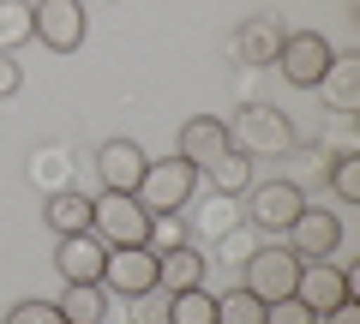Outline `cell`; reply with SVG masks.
Instances as JSON below:
<instances>
[{"mask_svg": "<svg viewBox=\"0 0 360 324\" xmlns=\"http://www.w3.org/2000/svg\"><path fill=\"white\" fill-rule=\"evenodd\" d=\"M150 222L156 216L132 193H103L96 198V216H90V234L103 247H150Z\"/></svg>", "mask_w": 360, "mask_h": 324, "instance_id": "6da1fadb", "label": "cell"}, {"mask_svg": "<svg viewBox=\"0 0 360 324\" xmlns=\"http://www.w3.org/2000/svg\"><path fill=\"white\" fill-rule=\"evenodd\" d=\"M330 60H336V48L319 37V30H283V48H276V72L295 84V91H319V78L330 72Z\"/></svg>", "mask_w": 360, "mask_h": 324, "instance_id": "7a4b0ae2", "label": "cell"}, {"mask_svg": "<svg viewBox=\"0 0 360 324\" xmlns=\"http://www.w3.org/2000/svg\"><path fill=\"white\" fill-rule=\"evenodd\" d=\"M193 193H198V169L180 162V156H168V162H150V169H144V181H139L132 198H139L150 216H168V210H180Z\"/></svg>", "mask_w": 360, "mask_h": 324, "instance_id": "3957f363", "label": "cell"}, {"mask_svg": "<svg viewBox=\"0 0 360 324\" xmlns=\"http://www.w3.org/2000/svg\"><path fill=\"white\" fill-rule=\"evenodd\" d=\"M84 30H90V18H84L78 0H37V6H30V37L49 54H72L78 42H84Z\"/></svg>", "mask_w": 360, "mask_h": 324, "instance_id": "277c9868", "label": "cell"}, {"mask_svg": "<svg viewBox=\"0 0 360 324\" xmlns=\"http://www.w3.org/2000/svg\"><path fill=\"white\" fill-rule=\"evenodd\" d=\"M103 288L120 300H144L156 294V252L150 247H108L103 259Z\"/></svg>", "mask_w": 360, "mask_h": 324, "instance_id": "5b68a950", "label": "cell"}, {"mask_svg": "<svg viewBox=\"0 0 360 324\" xmlns=\"http://www.w3.org/2000/svg\"><path fill=\"white\" fill-rule=\"evenodd\" d=\"M295 283H300V259H295V252H288V247H258L252 259H246V283L240 288H252V294L270 306V300L295 294Z\"/></svg>", "mask_w": 360, "mask_h": 324, "instance_id": "8992f818", "label": "cell"}, {"mask_svg": "<svg viewBox=\"0 0 360 324\" xmlns=\"http://www.w3.org/2000/svg\"><path fill=\"white\" fill-rule=\"evenodd\" d=\"M295 294L307 300L312 312H330V306H342L348 294H360V271H342V264H330V259H307Z\"/></svg>", "mask_w": 360, "mask_h": 324, "instance_id": "52a82bcc", "label": "cell"}, {"mask_svg": "<svg viewBox=\"0 0 360 324\" xmlns=\"http://www.w3.org/2000/svg\"><path fill=\"white\" fill-rule=\"evenodd\" d=\"M246 205H252V222L264 234H288V222L307 210V193L295 181H264V186H246Z\"/></svg>", "mask_w": 360, "mask_h": 324, "instance_id": "ba28073f", "label": "cell"}, {"mask_svg": "<svg viewBox=\"0 0 360 324\" xmlns=\"http://www.w3.org/2000/svg\"><path fill=\"white\" fill-rule=\"evenodd\" d=\"M336 247H342V222H336V210L307 205L295 222H288V252H295L300 264H307V259H330Z\"/></svg>", "mask_w": 360, "mask_h": 324, "instance_id": "9c48e42d", "label": "cell"}, {"mask_svg": "<svg viewBox=\"0 0 360 324\" xmlns=\"http://www.w3.org/2000/svg\"><path fill=\"white\" fill-rule=\"evenodd\" d=\"M103 259H108V247L96 234H54V271H60V283H103Z\"/></svg>", "mask_w": 360, "mask_h": 324, "instance_id": "30bf717a", "label": "cell"}, {"mask_svg": "<svg viewBox=\"0 0 360 324\" xmlns=\"http://www.w3.org/2000/svg\"><path fill=\"white\" fill-rule=\"evenodd\" d=\"M144 169H150V156H144L132 138H108L103 150H96V174H103V193H139Z\"/></svg>", "mask_w": 360, "mask_h": 324, "instance_id": "8fae6325", "label": "cell"}, {"mask_svg": "<svg viewBox=\"0 0 360 324\" xmlns=\"http://www.w3.org/2000/svg\"><path fill=\"white\" fill-rule=\"evenodd\" d=\"M222 150H234V127L217 115H193L186 127H180V162H193V169H205V162H217Z\"/></svg>", "mask_w": 360, "mask_h": 324, "instance_id": "7c38bea8", "label": "cell"}, {"mask_svg": "<svg viewBox=\"0 0 360 324\" xmlns=\"http://www.w3.org/2000/svg\"><path fill=\"white\" fill-rule=\"evenodd\" d=\"M295 144V132H288V120H283V108H270V103H258V108H246L240 115V132H234V150H288Z\"/></svg>", "mask_w": 360, "mask_h": 324, "instance_id": "4fadbf2b", "label": "cell"}, {"mask_svg": "<svg viewBox=\"0 0 360 324\" xmlns=\"http://www.w3.org/2000/svg\"><path fill=\"white\" fill-rule=\"evenodd\" d=\"M156 288L162 294H180V288H205V252L193 240H180V247L156 252Z\"/></svg>", "mask_w": 360, "mask_h": 324, "instance_id": "5bb4252c", "label": "cell"}, {"mask_svg": "<svg viewBox=\"0 0 360 324\" xmlns=\"http://www.w3.org/2000/svg\"><path fill=\"white\" fill-rule=\"evenodd\" d=\"M319 91L330 96L336 115H354V108H360V54H336L330 72L319 78Z\"/></svg>", "mask_w": 360, "mask_h": 324, "instance_id": "9a60e30c", "label": "cell"}, {"mask_svg": "<svg viewBox=\"0 0 360 324\" xmlns=\"http://www.w3.org/2000/svg\"><path fill=\"white\" fill-rule=\"evenodd\" d=\"M54 306H60L66 324H103L108 318V288L103 283H66Z\"/></svg>", "mask_w": 360, "mask_h": 324, "instance_id": "2e32d148", "label": "cell"}, {"mask_svg": "<svg viewBox=\"0 0 360 324\" xmlns=\"http://www.w3.org/2000/svg\"><path fill=\"white\" fill-rule=\"evenodd\" d=\"M49 228L54 234H90V216H96V198H84L78 186H60V193L49 198Z\"/></svg>", "mask_w": 360, "mask_h": 324, "instance_id": "e0dca14e", "label": "cell"}, {"mask_svg": "<svg viewBox=\"0 0 360 324\" xmlns=\"http://www.w3.org/2000/svg\"><path fill=\"white\" fill-rule=\"evenodd\" d=\"M198 181H210V193H222V198H240L246 186H252V156L246 150H222L217 162L198 169Z\"/></svg>", "mask_w": 360, "mask_h": 324, "instance_id": "ac0fdd59", "label": "cell"}, {"mask_svg": "<svg viewBox=\"0 0 360 324\" xmlns=\"http://www.w3.org/2000/svg\"><path fill=\"white\" fill-rule=\"evenodd\" d=\"M276 48H283V25H276V18H252V25L240 30L246 66H270V60H276Z\"/></svg>", "mask_w": 360, "mask_h": 324, "instance_id": "d6986e66", "label": "cell"}, {"mask_svg": "<svg viewBox=\"0 0 360 324\" xmlns=\"http://www.w3.org/2000/svg\"><path fill=\"white\" fill-rule=\"evenodd\" d=\"M168 324H217V294L210 288H180V294H168Z\"/></svg>", "mask_w": 360, "mask_h": 324, "instance_id": "ffe728a7", "label": "cell"}, {"mask_svg": "<svg viewBox=\"0 0 360 324\" xmlns=\"http://www.w3.org/2000/svg\"><path fill=\"white\" fill-rule=\"evenodd\" d=\"M217 324H264V300L252 288H229L217 294Z\"/></svg>", "mask_w": 360, "mask_h": 324, "instance_id": "44dd1931", "label": "cell"}, {"mask_svg": "<svg viewBox=\"0 0 360 324\" xmlns=\"http://www.w3.org/2000/svg\"><path fill=\"white\" fill-rule=\"evenodd\" d=\"M30 37V6L25 0H0V54H13Z\"/></svg>", "mask_w": 360, "mask_h": 324, "instance_id": "7402d4cb", "label": "cell"}, {"mask_svg": "<svg viewBox=\"0 0 360 324\" xmlns=\"http://www.w3.org/2000/svg\"><path fill=\"white\" fill-rule=\"evenodd\" d=\"M330 186H336L342 205H360V156H354V150H342V156L330 162Z\"/></svg>", "mask_w": 360, "mask_h": 324, "instance_id": "603a6c76", "label": "cell"}, {"mask_svg": "<svg viewBox=\"0 0 360 324\" xmlns=\"http://www.w3.org/2000/svg\"><path fill=\"white\" fill-rule=\"evenodd\" d=\"M264 324H319V312H312L300 294H288V300H270L264 306Z\"/></svg>", "mask_w": 360, "mask_h": 324, "instance_id": "cb8c5ba5", "label": "cell"}, {"mask_svg": "<svg viewBox=\"0 0 360 324\" xmlns=\"http://www.w3.org/2000/svg\"><path fill=\"white\" fill-rule=\"evenodd\" d=\"M6 324H66V318H60L54 300H18V306L6 312Z\"/></svg>", "mask_w": 360, "mask_h": 324, "instance_id": "d4e9b609", "label": "cell"}, {"mask_svg": "<svg viewBox=\"0 0 360 324\" xmlns=\"http://www.w3.org/2000/svg\"><path fill=\"white\" fill-rule=\"evenodd\" d=\"M18 91H25V66H18V54H0V103Z\"/></svg>", "mask_w": 360, "mask_h": 324, "instance_id": "484cf974", "label": "cell"}, {"mask_svg": "<svg viewBox=\"0 0 360 324\" xmlns=\"http://www.w3.org/2000/svg\"><path fill=\"white\" fill-rule=\"evenodd\" d=\"M319 324H360V300L348 294L342 306H330V312H319Z\"/></svg>", "mask_w": 360, "mask_h": 324, "instance_id": "4316f807", "label": "cell"}]
</instances>
